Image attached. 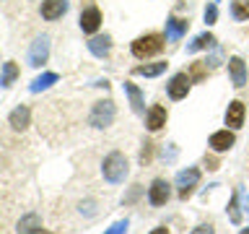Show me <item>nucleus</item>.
<instances>
[{"instance_id":"nucleus-16","label":"nucleus","mask_w":249,"mask_h":234,"mask_svg":"<svg viewBox=\"0 0 249 234\" xmlns=\"http://www.w3.org/2000/svg\"><path fill=\"white\" fill-rule=\"evenodd\" d=\"M29 120H31V109L26 104L16 107L13 112H11V117H8V122H11L13 130H26L29 128Z\"/></svg>"},{"instance_id":"nucleus-29","label":"nucleus","mask_w":249,"mask_h":234,"mask_svg":"<svg viewBox=\"0 0 249 234\" xmlns=\"http://www.w3.org/2000/svg\"><path fill=\"white\" fill-rule=\"evenodd\" d=\"M192 234H215V232H213V226H210V224H200V226H195V229H192Z\"/></svg>"},{"instance_id":"nucleus-3","label":"nucleus","mask_w":249,"mask_h":234,"mask_svg":"<svg viewBox=\"0 0 249 234\" xmlns=\"http://www.w3.org/2000/svg\"><path fill=\"white\" fill-rule=\"evenodd\" d=\"M114 115H117V109H114V101L112 99H101L93 104L91 109V117H89V122L93 125V128H109V125L114 122Z\"/></svg>"},{"instance_id":"nucleus-9","label":"nucleus","mask_w":249,"mask_h":234,"mask_svg":"<svg viewBox=\"0 0 249 234\" xmlns=\"http://www.w3.org/2000/svg\"><path fill=\"white\" fill-rule=\"evenodd\" d=\"M166 120H169L166 107H161V104H153V107L145 112V128L151 130V133H159L163 125H166Z\"/></svg>"},{"instance_id":"nucleus-30","label":"nucleus","mask_w":249,"mask_h":234,"mask_svg":"<svg viewBox=\"0 0 249 234\" xmlns=\"http://www.w3.org/2000/svg\"><path fill=\"white\" fill-rule=\"evenodd\" d=\"M151 234H171V232L166 229V226H156V229H153Z\"/></svg>"},{"instance_id":"nucleus-6","label":"nucleus","mask_w":249,"mask_h":234,"mask_svg":"<svg viewBox=\"0 0 249 234\" xmlns=\"http://www.w3.org/2000/svg\"><path fill=\"white\" fill-rule=\"evenodd\" d=\"M171 198V185L166 179H153L151 187H148V203L151 206H166Z\"/></svg>"},{"instance_id":"nucleus-8","label":"nucleus","mask_w":249,"mask_h":234,"mask_svg":"<svg viewBox=\"0 0 249 234\" xmlns=\"http://www.w3.org/2000/svg\"><path fill=\"white\" fill-rule=\"evenodd\" d=\"M233 143H236V136L226 128V130H215L213 136L208 138V146H210V151H215V154H223V151H229V148H233Z\"/></svg>"},{"instance_id":"nucleus-2","label":"nucleus","mask_w":249,"mask_h":234,"mask_svg":"<svg viewBox=\"0 0 249 234\" xmlns=\"http://www.w3.org/2000/svg\"><path fill=\"white\" fill-rule=\"evenodd\" d=\"M163 44H166V37H161V34H145V37H138L135 42L130 44V50H132V55H135L138 60H145V58L159 55L163 50Z\"/></svg>"},{"instance_id":"nucleus-10","label":"nucleus","mask_w":249,"mask_h":234,"mask_svg":"<svg viewBox=\"0 0 249 234\" xmlns=\"http://www.w3.org/2000/svg\"><path fill=\"white\" fill-rule=\"evenodd\" d=\"M244 115H247V107L244 101H231L229 109H226V125H229L231 130H239L241 125H244Z\"/></svg>"},{"instance_id":"nucleus-25","label":"nucleus","mask_w":249,"mask_h":234,"mask_svg":"<svg viewBox=\"0 0 249 234\" xmlns=\"http://www.w3.org/2000/svg\"><path fill=\"white\" fill-rule=\"evenodd\" d=\"M229 216L233 224H241V214H239V195L233 193L231 195V203H229Z\"/></svg>"},{"instance_id":"nucleus-21","label":"nucleus","mask_w":249,"mask_h":234,"mask_svg":"<svg viewBox=\"0 0 249 234\" xmlns=\"http://www.w3.org/2000/svg\"><path fill=\"white\" fill-rule=\"evenodd\" d=\"M16 78H18V65H16V62H11V60L3 62V73H0V86H5V89H8V86H11V83L16 81Z\"/></svg>"},{"instance_id":"nucleus-11","label":"nucleus","mask_w":249,"mask_h":234,"mask_svg":"<svg viewBox=\"0 0 249 234\" xmlns=\"http://www.w3.org/2000/svg\"><path fill=\"white\" fill-rule=\"evenodd\" d=\"M187 29H190V21L187 19H179V16H169L166 19V39L169 42H179L187 34Z\"/></svg>"},{"instance_id":"nucleus-17","label":"nucleus","mask_w":249,"mask_h":234,"mask_svg":"<svg viewBox=\"0 0 249 234\" xmlns=\"http://www.w3.org/2000/svg\"><path fill=\"white\" fill-rule=\"evenodd\" d=\"M124 94L130 97V104H132V109L140 115V112H145V101H143V91L138 89L135 83H130V81H124Z\"/></svg>"},{"instance_id":"nucleus-19","label":"nucleus","mask_w":249,"mask_h":234,"mask_svg":"<svg viewBox=\"0 0 249 234\" xmlns=\"http://www.w3.org/2000/svg\"><path fill=\"white\" fill-rule=\"evenodd\" d=\"M57 73H42L39 78H34V81H31V86H29V91L31 94H39V91H47L50 89L52 83H57Z\"/></svg>"},{"instance_id":"nucleus-15","label":"nucleus","mask_w":249,"mask_h":234,"mask_svg":"<svg viewBox=\"0 0 249 234\" xmlns=\"http://www.w3.org/2000/svg\"><path fill=\"white\" fill-rule=\"evenodd\" d=\"M86 44H89V52L91 55H96V58H107L109 50H112V37H109V34L101 37L99 34V37H91Z\"/></svg>"},{"instance_id":"nucleus-27","label":"nucleus","mask_w":249,"mask_h":234,"mask_svg":"<svg viewBox=\"0 0 249 234\" xmlns=\"http://www.w3.org/2000/svg\"><path fill=\"white\" fill-rule=\"evenodd\" d=\"M127 226H130V221L124 218V221H117V224L112 226V229L107 232V234H124V232H127Z\"/></svg>"},{"instance_id":"nucleus-28","label":"nucleus","mask_w":249,"mask_h":234,"mask_svg":"<svg viewBox=\"0 0 249 234\" xmlns=\"http://www.w3.org/2000/svg\"><path fill=\"white\" fill-rule=\"evenodd\" d=\"M145 148H143V154H140V161H148V159H151V154H153V143H151V140H145V143H143Z\"/></svg>"},{"instance_id":"nucleus-5","label":"nucleus","mask_w":249,"mask_h":234,"mask_svg":"<svg viewBox=\"0 0 249 234\" xmlns=\"http://www.w3.org/2000/svg\"><path fill=\"white\" fill-rule=\"evenodd\" d=\"M47 58H50V37L42 34V37L34 39V44H31V50H29V65L39 68L47 62Z\"/></svg>"},{"instance_id":"nucleus-13","label":"nucleus","mask_w":249,"mask_h":234,"mask_svg":"<svg viewBox=\"0 0 249 234\" xmlns=\"http://www.w3.org/2000/svg\"><path fill=\"white\" fill-rule=\"evenodd\" d=\"M99 26H101V11L96 5L86 8V11L81 13V29L86 31V34H96Z\"/></svg>"},{"instance_id":"nucleus-31","label":"nucleus","mask_w":249,"mask_h":234,"mask_svg":"<svg viewBox=\"0 0 249 234\" xmlns=\"http://www.w3.org/2000/svg\"><path fill=\"white\" fill-rule=\"evenodd\" d=\"M34 234H50V232H44V229H36Z\"/></svg>"},{"instance_id":"nucleus-4","label":"nucleus","mask_w":249,"mask_h":234,"mask_svg":"<svg viewBox=\"0 0 249 234\" xmlns=\"http://www.w3.org/2000/svg\"><path fill=\"white\" fill-rule=\"evenodd\" d=\"M200 182V169L197 167H187L177 175V195L182 200H187L190 195L195 193V187Z\"/></svg>"},{"instance_id":"nucleus-22","label":"nucleus","mask_w":249,"mask_h":234,"mask_svg":"<svg viewBox=\"0 0 249 234\" xmlns=\"http://www.w3.org/2000/svg\"><path fill=\"white\" fill-rule=\"evenodd\" d=\"M231 16L236 21H249V0H231Z\"/></svg>"},{"instance_id":"nucleus-12","label":"nucleus","mask_w":249,"mask_h":234,"mask_svg":"<svg viewBox=\"0 0 249 234\" xmlns=\"http://www.w3.org/2000/svg\"><path fill=\"white\" fill-rule=\"evenodd\" d=\"M68 0H44L42 3V19L47 21H57L68 13Z\"/></svg>"},{"instance_id":"nucleus-1","label":"nucleus","mask_w":249,"mask_h":234,"mask_svg":"<svg viewBox=\"0 0 249 234\" xmlns=\"http://www.w3.org/2000/svg\"><path fill=\"white\" fill-rule=\"evenodd\" d=\"M127 172H130L127 159H124V154H120V151H112L104 159V164H101V175H104V179H107V182H112V185L124 182Z\"/></svg>"},{"instance_id":"nucleus-32","label":"nucleus","mask_w":249,"mask_h":234,"mask_svg":"<svg viewBox=\"0 0 249 234\" xmlns=\"http://www.w3.org/2000/svg\"><path fill=\"white\" fill-rule=\"evenodd\" d=\"M239 234H249V229H241V232H239Z\"/></svg>"},{"instance_id":"nucleus-7","label":"nucleus","mask_w":249,"mask_h":234,"mask_svg":"<svg viewBox=\"0 0 249 234\" xmlns=\"http://www.w3.org/2000/svg\"><path fill=\"white\" fill-rule=\"evenodd\" d=\"M190 86H192V78L187 76V73H177V76H171V81L166 83V91H169V99H184L187 94H190Z\"/></svg>"},{"instance_id":"nucleus-18","label":"nucleus","mask_w":249,"mask_h":234,"mask_svg":"<svg viewBox=\"0 0 249 234\" xmlns=\"http://www.w3.org/2000/svg\"><path fill=\"white\" fill-rule=\"evenodd\" d=\"M169 62L166 60H159V62H145V65H138L132 73L135 76H145V78H153V76H161L163 70H166Z\"/></svg>"},{"instance_id":"nucleus-20","label":"nucleus","mask_w":249,"mask_h":234,"mask_svg":"<svg viewBox=\"0 0 249 234\" xmlns=\"http://www.w3.org/2000/svg\"><path fill=\"white\" fill-rule=\"evenodd\" d=\"M210 47H215V37L210 34V31H205V34L195 37L190 44H187V52H197V50H210Z\"/></svg>"},{"instance_id":"nucleus-23","label":"nucleus","mask_w":249,"mask_h":234,"mask_svg":"<svg viewBox=\"0 0 249 234\" xmlns=\"http://www.w3.org/2000/svg\"><path fill=\"white\" fill-rule=\"evenodd\" d=\"M39 229V216L36 214H26L18 224V234H34Z\"/></svg>"},{"instance_id":"nucleus-24","label":"nucleus","mask_w":249,"mask_h":234,"mask_svg":"<svg viewBox=\"0 0 249 234\" xmlns=\"http://www.w3.org/2000/svg\"><path fill=\"white\" fill-rule=\"evenodd\" d=\"M208 62H202V60H197V62H192V68H190V73H187V76H190L192 78V81H202V78H205L208 76Z\"/></svg>"},{"instance_id":"nucleus-14","label":"nucleus","mask_w":249,"mask_h":234,"mask_svg":"<svg viewBox=\"0 0 249 234\" xmlns=\"http://www.w3.org/2000/svg\"><path fill=\"white\" fill-rule=\"evenodd\" d=\"M229 73H231V83L241 89V86L247 83V62L241 58H231L229 60Z\"/></svg>"},{"instance_id":"nucleus-26","label":"nucleus","mask_w":249,"mask_h":234,"mask_svg":"<svg viewBox=\"0 0 249 234\" xmlns=\"http://www.w3.org/2000/svg\"><path fill=\"white\" fill-rule=\"evenodd\" d=\"M215 21H218V8H215V3H210V5H205V23L210 26Z\"/></svg>"}]
</instances>
